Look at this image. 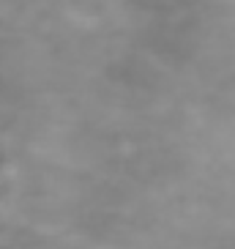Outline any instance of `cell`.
<instances>
[]
</instances>
